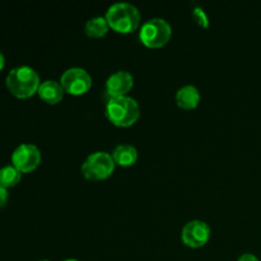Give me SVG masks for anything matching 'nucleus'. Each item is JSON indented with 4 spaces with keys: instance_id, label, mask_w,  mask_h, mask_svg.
<instances>
[{
    "instance_id": "1",
    "label": "nucleus",
    "mask_w": 261,
    "mask_h": 261,
    "mask_svg": "<svg viewBox=\"0 0 261 261\" xmlns=\"http://www.w3.org/2000/svg\"><path fill=\"white\" fill-rule=\"evenodd\" d=\"M40 76L37 71L27 65L12 69L7 76V87L10 93L18 98L33 96L40 87Z\"/></svg>"
},
{
    "instance_id": "2",
    "label": "nucleus",
    "mask_w": 261,
    "mask_h": 261,
    "mask_svg": "<svg viewBox=\"0 0 261 261\" xmlns=\"http://www.w3.org/2000/svg\"><path fill=\"white\" fill-rule=\"evenodd\" d=\"M106 19L112 30L120 33H129L140 24V12L132 3L119 2L107 9Z\"/></svg>"
},
{
    "instance_id": "3",
    "label": "nucleus",
    "mask_w": 261,
    "mask_h": 261,
    "mask_svg": "<svg viewBox=\"0 0 261 261\" xmlns=\"http://www.w3.org/2000/svg\"><path fill=\"white\" fill-rule=\"evenodd\" d=\"M106 115L117 126H129L139 119V105L133 97H111L106 105Z\"/></svg>"
},
{
    "instance_id": "4",
    "label": "nucleus",
    "mask_w": 261,
    "mask_h": 261,
    "mask_svg": "<svg viewBox=\"0 0 261 261\" xmlns=\"http://www.w3.org/2000/svg\"><path fill=\"white\" fill-rule=\"evenodd\" d=\"M172 28L167 20L162 18H152L143 23L140 28V41L148 47H161L170 41Z\"/></svg>"
},
{
    "instance_id": "5",
    "label": "nucleus",
    "mask_w": 261,
    "mask_h": 261,
    "mask_svg": "<svg viewBox=\"0 0 261 261\" xmlns=\"http://www.w3.org/2000/svg\"><path fill=\"white\" fill-rule=\"evenodd\" d=\"M115 168V161L112 154L98 150L86 158L82 165V172L87 178L91 180H102L109 177Z\"/></svg>"
},
{
    "instance_id": "6",
    "label": "nucleus",
    "mask_w": 261,
    "mask_h": 261,
    "mask_svg": "<svg viewBox=\"0 0 261 261\" xmlns=\"http://www.w3.org/2000/svg\"><path fill=\"white\" fill-rule=\"evenodd\" d=\"M64 91L71 94H83L91 88L92 76L83 68H69L61 75L60 81Z\"/></svg>"
},
{
    "instance_id": "7",
    "label": "nucleus",
    "mask_w": 261,
    "mask_h": 261,
    "mask_svg": "<svg viewBox=\"0 0 261 261\" xmlns=\"http://www.w3.org/2000/svg\"><path fill=\"white\" fill-rule=\"evenodd\" d=\"M41 162V152L35 144L23 143L18 145L12 154V163L20 172L33 171Z\"/></svg>"
},
{
    "instance_id": "8",
    "label": "nucleus",
    "mask_w": 261,
    "mask_h": 261,
    "mask_svg": "<svg viewBox=\"0 0 261 261\" xmlns=\"http://www.w3.org/2000/svg\"><path fill=\"white\" fill-rule=\"evenodd\" d=\"M209 237H211V227L200 219L189 221L181 232V239L185 245L190 247L204 246L208 242Z\"/></svg>"
},
{
    "instance_id": "9",
    "label": "nucleus",
    "mask_w": 261,
    "mask_h": 261,
    "mask_svg": "<svg viewBox=\"0 0 261 261\" xmlns=\"http://www.w3.org/2000/svg\"><path fill=\"white\" fill-rule=\"evenodd\" d=\"M133 83H134V78L129 71L117 70L107 78L106 92L110 98L125 96L132 89Z\"/></svg>"
},
{
    "instance_id": "10",
    "label": "nucleus",
    "mask_w": 261,
    "mask_h": 261,
    "mask_svg": "<svg viewBox=\"0 0 261 261\" xmlns=\"http://www.w3.org/2000/svg\"><path fill=\"white\" fill-rule=\"evenodd\" d=\"M64 88L61 83L53 81V79H47L45 82H41L40 87H38L37 93L40 94L41 98L45 102L51 105H55L60 102L64 97Z\"/></svg>"
},
{
    "instance_id": "11",
    "label": "nucleus",
    "mask_w": 261,
    "mask_h": 261,
    "mask_svg": "<svg viewBox=\"0 0 261 261\" xmlns=\"http://www.w3.org/2000/svg\"><path fill=\"white\" fill-rule=\"evenodd\" d=\"M176 101H177L178 106L182 109H195L200 102V93L195 86L188 84L178 89L176 93Z\"/></svg>"
},
{
    "instance_id": "12",
    "label": "nucleus",
    "mask_w": 261,
    "mask_h": 261,
    "mask_svg": "<svg viewBox=\"0 0 261 261\" xmlns=\"http://www.w3.org/2000/svg\"><path fill=\"white\" fill-rule=\"evenodd\" d=\"M115 163L120 166H130L138 160V150L134 145L120 144L112 152Z\"/></svg>"
},
{
    "instance_id": "13",
    "label": "nucleus",
    "mask_w": 261,
    "mask_h": 261,
    "mask_svg": "<svg viewBox=\"0 0 261 261\" xmlns=\"http://www.w3.org/2000/svg\"><path fill=\"white\" fill-rule=\"evenodd\" d=\"M109 27L110 25L106 17L98 15V17H93L89 20H87L86 32L91 37H102L103 35H106Z\"/></svg>"
},
{
    "instance_id": "14",
    "label": "nucleus",
    "mask_w": 261,
    "mask_h": 261,
    "mask_svg": "<svg viewBox=\"0 0 261 261\" xmlns=\"http://www.w3.org/2000/svg\"><path fill=\"white\" fill-rule=\"evenodd\" d=\"M20 177H22V172L13 165L0 168V185L3 188H13L19 182Z\"/></svg>"
},
{
    "instance_id": "15",
    "label": "nucleus",
    "mask_w": 261,
    "mask_h": 261,
    "mask_svg": "<svg viewBox=\"0 0 261 261\" xmlns=\"http://www.w3.org/2000/svg\"><path fill=\"white\" fill-rule=\"evenodd\" d=\"M193 15H194V18L198 20L199 24L203 25V27H208L209 25L208 15H206V13L204 12L203 8H195V9L193 10Z\"/></svg>"
},
{
    "instance_id": "16",
    "label": "nucleus",
    "mask_w": 261,
    "mask_h": 261,
    "mask_svg": "<svg viewBox=\"0 0 261 261\" xmlns=\"http://www.w3.org/2000/svg\"><path fill=\"white\" fill-rule=\"evenodd\" d=\"M7 200H8V191L7 189L3 188L2 185H0V208H3V206L7 204Z\"/></svg>"
},
{
    "instance_id": "17",
    "label": "nucleus",
    "mask_w": 261,
    "mask_h": 261,
    "mask_svg": "<svg viewBox=\"0 0 261 261\" xmlns=\"http://www.w3.org/2000/svg\"><path fill=\"white\" fill-rule=\"evenodd\" d=\"M237 261H260L257 259L256 256H255L254 254H250V252H246V254H242L241 256L239 257V260Z\"/></svg>"
},
{
    "instance_id": "18",
    "label": "nucleus",
    "mask_w": 261,
    "mask_h": 261,
    "mask_svg": "<svg viewBox=\"0 0 261 261\" xmlns=\"http://www.w3.org/2000/svg\"><path fill=\"white\" fill-rule=\"evenodd\" d=\"M4 65H5V58H4V55H3L2 51H0V71L3 70Z\"/></svg>"
},
{
    "instance_id": "19",
    "label": "nucleus",
    "mask_w": 261,
    "mask_h": 261,
    "mask_svg": "<svg viewBox=\"0 0 261 261\" xmlns=\"http://www.w3.org/2000/svg\"><path fill=\"white\" fill-rule=\"evenodd\" d=\"M64 261H81V260H76V259H66V260H64Z\"/></svg>"
},
{
    "instance_id": "20",
    "label": "nucleus",
    "mask_w": 261,
    "mask_h": 261,
    "mask_svg": "<svg viewBox=\"0 0 261 261\" xmlns=\"http://www.w3.org/2000/svg\"><path fill=\"white\" fill-rule=\"evenodd\" d=\"M40 261H50V260H40Z\"/></svg>"
}]
</instances>
